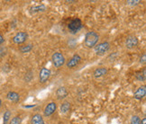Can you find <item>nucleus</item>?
I'll use <instances>...</instances> for the list:
<instances>
[{
  "label": "nucleus",
  "instance_id": "1",
  "mask_svg": "<svg viewBox=\"0 0 146 124\" xmlns=\"http://www.w3.org/2000/svg\"><path fill=\"white\" fill-rule=\"evenodd\" d=\"M100 35L97 32H88L85 35V39H84V44L88 49H94V47L98 43Z\"/></svg>",
  "mask_w": 146,
  "mask_h": 124
},
{
  "label": "nucleus",
  "instance_id": "2",
  "mask_svg": "<svg viewBox=\"0 0 146 124\" xmlns=\"http://www.w3.org/2000/svg\"><path fill=\"white\" fill-rule=\"evenodd\" d=\"M52 61L53 66L56 69H60V67H62L65 65L66 59L64 57V55L61 52L56 51L52 56Z\"/></svg>",
  "mask_w": 146,
  "mask_h": 124
},
{
  "label": "nucleus",
  "instance_id": "3",
  "mask_svg": "<svg viewBox=\"0 0 146 124\" xmlns=\"http://www.w3.org/2000/svg\"><path fill=\"white\" fill-rule=\"evenodd\" d=\"M111 45L108 42H103L98 43L96 46L94 47V52L98 56H104L106 53L108 52L110 49Z\"/></svg>",
  "mask_w": 146,
  "mask_h": 124
},
{
  "label": "nucleus",
  "instance_id": "4",
  "mask_svg": "<svg viewBox=\"0 0 146 124\" xmlns=\"http://www.w3.org/2000/svg\"><path fill=\"white\" fill-rule=\"evenodd\" d=\"M81 28H82V21L78 17L71 19L70 22L68 24V30L70 33H77Z\"/></svg>",
  "mask_w": 146,
  "mask_h": 124
},
{
  "label": "nucleus",
  "instance_id": "5",
  "mask_svg": "<svg viewBox=\"0 0 146 124\" xmlns=\"http://www.w3.org/2000/svg\"><path fill=\"white\" fill-rule=\"evenodd\" d=\"M138 43H139V41L137 37L135 35L131 34L126 37L125 42V46L128 49H133L138 46Z\"/></svg>",
  "mask_w": 146,
  "mask_h": 124
},
{
  "label": "nucleus",
  "instance_id": "6",
  "mask_svg": "<svg viewBox=\"0 0 146 124\" xmlns=\"http://www.w3.org/2000/svg\"><path fill=\"white\" fill-rule=\"evenodd\" d=\"M81 60H82V59L80 57V55L76 53V54L73 55L69 60H67L65 64H66V67H68V69H75L77 66H78V64L80 63Z\"/></svg>",
  "mask_w": 146,
  "mask_h": 124
},
{
  "label": "nucleus",
  "instance_id": "7",
  "mask_svg": "<svg viewBox=\"0 0 146 124\" xmlns=\"http://www.w3.org/2000/svg\"><path fill=\"white\" fill-rule=\"evenodd\" d=\"M52 72L47 67H42L41 70L39 71V83L45 84L50 77Z\"/></svg>",
  "mask_w": 146,
  "mask_h": 124
},
{
  "label": "nucleus",
  "instance_id": "8",
  "mask_svg": "<svg viewBox=\"0 0 146 124\" xmlns=\"http://www.w3.org/2000/svg\"><path fill=\"white\" fill-rule=\"evenodd\" d=\"M28 39V33L26 32H19L13 37L12 41L15 44H23L25 43Z\"/></svg>",
  "mask_w": 146,
  "mask_h": 124
},
{
  "label": "nucleus",
  "instance_id": "9",
  "mask_svg": "<svg viewBox=\"0 0 146 124\" xmlns=\"http://www.w3.org/2000/svg\"><path fill=\"white\" fill-rule=\"evenodd\" d=\"M57 111V104L55 102H50L45 105L43 109V116L50 117L52 116L54 112Z\"/></svg>",
  "mask_w": 146,
  "mask_h": 124
},
{
  "label": "nucleus",
  "instance_id": "10",
  "mask_svg": "<svg viewBox=\"0 0 146 124\" xmlns=\"http://www.w3.org/2000/svg\"><path fill=\"white\" fill-rule=\"evenodd\" d=\"M108 73V69L106 67H99L93 71V77L94 78H97L98 79V78L105 77Z\"/></svg>",
  "mask_w": 146,
  "mask_h": 124
},
{
  "label": "nucleus",
  "instance_id": "11",
  "mask_svg": "<svg viewBox=\"0 0 146 124\" xmlns=\"http://www.w3.org/2000/svg\"><path fill=\"white\" fill-rule=\"evenodd\" d=\"M145 95H146V86L143 84V86H139L136 89V91L133 94V98L136 100H142L145 97Z\"/></svg>",
  "mask_w": 146,
  "mask_h": 124
},
{
  "label": "nucleus",
  "instance_id": "12",
  "mask_svg": "<svg viewBox=\"0 0 146 124\" xmlns=\"http://www.w3.org/2000/svg\"><path fill=\"white\" fill-rule=\"evenodd\" d=\"M69 95V91L65 86H60L56 90V97L58 100H63Z\"/></svg>",
  "mask_w": 146,
  "mask_h": 124
},
{
  "label": "nucleus",
  "instance_id": "13",
  "mask_svg": "<svg viewBox=\"0 0 146 124\" xmlns=\"http://www.w3.org/2000/svg\"><path fill=\"white\" fill-rule=\"evenodd\" d=\"M7 99L12 103H18L20 101V94L15 91H10L7 94Z\"/></svg>",
  "mask_w": 146,
  "mask_h": 124
},
{
  "label": "nucleus",
  "instance_id": "14",
  "mask_svg": "<svg viewBox=\"0 0 146 124\" xmlns=\"http://www.w3.org/2000/svg\"><path fill=\"white\" fill-rule=\"evenodd\" d=\"M31 124H45L43 116L40 113H35L31 118Z\"/></svg>",
  "mask_w": 146,
  "mask_h": 124
},
{
  "label": "nucleus",
  "instance_id": "15",
  "mask_svg": "<svg viewBox=\"0 0 146 124\" xmlns=\"http://www.w3.org/2000/svg\"><path fill=\"white\" fill-rule=\"evenodd\" d=\"M70 108H71V104L70 102H68V101H64L60 107V113L61 114H67L70 111Z\"/></svg>",
  "mask_w": 146,
  "mask_h": 124
},
{
  "label": "nucleus",
  "instance_id": "16",
  "mask_svg": "<svg viewBox=\"0 0 146 124\" xmlns=\"http://www.w3.org/2000/svg\"><path fill=\"white\" fill-rule=\"evenodd\" d=\"M33 49V45L32 43H27V44H24L19 48V51L21 53H29L30 51H32V49Z\"/></svg>",
  "mask_w": 146,
  "mask_h": 124
},
{
  "label": "nucleus",
  "instance_id": "17",
  "mask_svg": "<svg viewBox=\"0 0 146 124\" xmlns=\"http://www.w3.org/2000/svg\"><path fill=\"white\" fill-rule=\"evenodd\" d=\"M11 117H12V112L10 110H7L3 115V124H8L11 120Z\"/></svg>",
  "mask_w": 146,
  "mask_h": 124
},
{
  "label": "nucleus",
  "instance_id": "18",
  "mask_svg": "<svg viewBox=\"0 0 146 124\" xmlns=\"http://www.w3.org/2000/svg\"><path fill=\"white\" fill-rule=\"evenodd\" d=\"M45 10H46L45 5H36V7H33L31 9V12H32V14H35L37 12H44Z\"/></svg>",
  "mask_w": 146,
  "mask_h": 124
},
{
  "label": "nucleus",
  "instance_id": "19",
  "mask_svg": "<svg viewBox=\"0 0 146 124\" xmlns=\"http://www.w3.org/2000/svg\"><path fill=\"white\" fill-rule=\"evenodd\" d=\"M141 123V118L138 115H133L130 119V122L129 124H140Z\"/></svg>",
  "mask_w": 146,
  "mask_h": 124
},
{
  "label": "nucleus",
  "instance_id": "20",
  "mask_svg": "<svg viewBox=\"0 0 146 124\" xmlns=\"http://www.w3.org/2000/svg\"><path fill=\"white\" fill-rule=\"evenodd\" d=\"M21 122H22L21 117L17 115V116H15L13 118H11V120H10L8 124H21Z\"/></svg>",
  "mask_w": 146,
  "mask_h": 124
},
{
  "label": "nucleus",
  "instance_id": "21",
  "mask_svg": "<svg viewBox=\"0 0 146 124\" xmlns=\"http://www.w3.org/2000/svg\"><path fill=\"white\" fill-rule=\"evenodd\" d=\"M145 69H143V72H140V73H137L136 75V79L139 80V81H144L145 80Z\"/></svg>",
  "mask_w": 146,
  "mask_h": 124
},
{
  "label": "nucleus",
  "instance_id": "22",
  "mask_svg": "<svg viewBox=\"0 0 146 124\" xmlns=\"http://www.w3.org/2000/svg\"><path fill=\"white\" fill-rule=\"evenodd\" d=\"M139 3V0H128V1H126V5H129V7H135Z\"/></svg>",
  "mask_w": 146,
  "mask_h": 124
},
{
  "label": "nucleus",
  "instance_id": "23",
  "mask_svg": "<svg viewBox=\"0 0 146 124\" xmlns=\"http://www.w3.org/2000/svg\"><path fill=\"white\" fill-rule=\"evenodd\" d=\"M32 78H33V72L32 71L27 72L25 74V80L26 82H30L32 80Z\"/></svg>",
  "mask_w": 146,
  "mask_h": 124
},
{
  "label": "nucleus",
  "instance_id": "24",
  "mask_svg": "<svg viewBox=\"0 0 146 124\" xmlns=\"http://www.w3.org/2000/svg\"><path fill=\"white\" fill-rule=\"evenodd\" d=\"M7 54V48L5 46H0V58L4 57Z\"/></svg>",
  "mask_w": 146,
  "mask_h": 124
},
{
  "label": "nucleus",
  "instance_id": "25",
  "mask_svg": "<svg viewBox=\"0 0 146 124\" xmlns=\"http://www.w3.org/2000/svg\"><path fill=\"white\" fill-rule=\"evenodd\" d=\"M139 62L141 64H144L146 62V54L145 53H143V56H141V58H140V59H139Z\"/></svg>",
  "mask_w": 146,
  "mask_h": 124
},
{
  "label": "nucleus",
  "instance_id": "26",
  "mask_svg": "<svg viewBox=\"0 0 146 124\" xmlns=\"http://www.w3.org/2000/svg\"><path fill=\"white\" fill-rule=\"evenodd\" d=\"M5 42V39L2 34H0V45H2Z\"/></svg>",
  "mask_w": 146,
  "mask_h": 124
},
{
  "label": "nucleus",
  "instance_id": "27",
  "mask_svg": "<svg viewBox=\"0 0 146 124\" xmlns=\"http://www.w3.org/2000/svg\"><path fill=\"white\" fill-rule=\"evenodd\" d=\"M140 124H146V118H143V120H141V123Z\"/></svg>",
  "mask_w": 146,
  "mask_h": 124
},
{
  "label": "nucleus",
  "instance_id": "28",
  "mask_svg": "<svg viewBox=\"0 0 146 124\" xmlns=\"http://www.w3.org/2000/svg\"><path fill=\"white\" fill-rule=\"evenodd\" d=\"M1 106H2V100L0 98V108H1Z\"/></svg>",
  "mask_w": 146,
  "mask_h": 124
}]
</instances>
